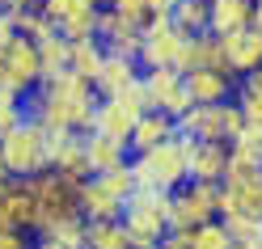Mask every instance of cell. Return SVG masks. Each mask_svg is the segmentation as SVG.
I'll return each mask as SVG.
<instances>
[{
  "mask_svg": "<svg viewBox=\"0 0 262 249\" xmlns=\"http://www.w3.org/2000/svg\"><path fill=\"white\" fill-rule=\"evenodd\" d=\"M97 89L89 80H80L76 72H55L42 76V85L26 97V119H34L47 131H76L85 135L93 127V110H97Z\"/></svg>",
  "mask_w": 262,
  "mask_h": 249,
  "instance_id": "obj_1",
  "label": "cell"
},
{
  "mask_svg": "<svg viewBox=\"0 0 262 249\" xmlns=\"http://www.w3.org/2000/svg\"><path fill=\"white\" fill-rule=\"evenodd\" d=\"M131 173H136L140 190L173 194L182 182H190V140L173 135L169 144H157V148H148V152H136L131 156Z\"/></svg>",
  "mask_w": 262,
  "mask_h": 249,
  "instance_id": "obj_2",
  "label": "cell"
},
{
  "mask_svg": "<svg viewBox=\"0 0 262 249\" xmlns=\"http://www.w3.org/2000/svg\"><path fill=\"white\" fill-rule=\"evenodd\" d=\"M169 211H173V198L161 194V190H136L123 207V232L131 249H157L161 237L169 232Z\"/></svg>",
  "mask_w": 262,
  "mask_h": 249,
  "instance_id": "obj_3",
  "label": "cell"
},
{
  "mask_svg": "<svg viewBox=\"0 0 262 249\" xmlns=\"http://www.w3.org/2000/svg\"><path fill=\"white\" fill-rule=\"evenodd\" d=\"M26 186H30V194H34V203H38V228H34V237L47 232L51 224H59V220L80 215V182L63 177L55 169H42L34 177H26Z\"/></svg>",
  "mask_w": 262,
  "mask_h": 249,
  "instance_id": "obj_4",
  "label": "cell"
},
{
  "mask_svg": "<svg viewBox=\"0 0 262 249\" xmlns=\"http://www.w3.org/2000/svg\"><path fill=\"white\" fill-rule=\"evenodd\" d=\"M0 161H5L9 177H34L47 169V127H38L34 119H21L9 135H0Z\"/></svg>",
  "mask_w": 262,
  "mask_h": 249,
  "instance_id": "obj_5",
  "label": "cell"
},
{
  "mask_svg": "<svg viewBox=\"0 0 262 249\" xmlns=\"http://www.w3.org/2000/svg\"><path fill=\"white\" fill-rule=\"evenodd\" d=\"M38 85H42L38 42H30V38H21V34H13L9 42H0V89L26 102Z\"/></svg>",
  "mask_w": 262,
  "mask_h": 249,
  "instance_id": "obj_6",
  "label": "cell"
},
{
  "mask_svg": "<svg viewBox=\"0 0 262 249\" xmlns=\"http://www.w3.org/2000/svg\"><path fill=\"white\" fill-rule=\"evenodd\" d=\"M245 127L241 106L237 102H216V106H190L182 119H178V131L194 144H233V135Z\"/></svg>",
  "mask_w": 262,
  "mask_h": 249,
  "instance_id": "obj_7",
  "label": "cell"
},
{
  "mask_svg": "<svg viewBox=\"0 0 262 249\" xmlns=\"http://www.w3.org/2000/svg\"><path fill=\"white\" fill-rule=\"evenodd\" d=\"M169 232H190L207 220H220V186L216 182H182L173 194Z\"/></svg>",
  "mask_w": 262,
  "mask_h": 249,
  "instance_id": "obj_8",
  "label": "cell"
},
{
  "mask_svg": "<svg viewBox=\"0 0 262 249\" xmlns=\"http://www.w3.org/2000/svg\"><path fill=\"white\" fill-rule=\"evenodd\" d=\"M186 42L190 38L173 21H148L144 26V38H140V68L144 72H152V68H178L182 72Z\"/></svg>",
  "mask_w": 262,
  "mask_h": 249,
  "instance_id": "obj_9",
  "label": "cell"
},
{
  "mask_svg": "<svg viewBox=\"0 0 262 249\" xmlns=\"http://www.w3.org/2000/svg\"><path fill=\"white\" fill-rule=\"evenodd\" d=\"M47 169H55L72 182H89V156H85V135L76 131H47Z\"/></svg>",
  "mask_w": 262,
  "mask_h": 249,
  "instance_id": "obj_10",
  "label": "cell"
},
{
  "mask_svg": "<svg viewBox=\"0 0 262 249\" xmlns=\"http://www.w3.org/2000/svg\"><path fill=\"white\" fill-rule=\"evenodd\" d=\"M42 13L51 17V26L59 30L68 42L76 38H93L97 34V9L93 0H42Z\"/></svg>",
  "mask_w": 262,
  "mask_h": 249,
  "instance_id": "obj_11",
  "label": "cell"
},
{
  "mask_svg": "<svg viewBox=\"0 0 262 249\" xmlns=\"http://www.w3.org/2000/svg\"><path fill=\"white\" fill-rule=\"evenodd\" d=\"M144 89H148V106L169 114V119H182L190 110V97H186V80L178 68H152L144 72Z\"/></svg>",
  "mask_w": 262,
  "mask_h": 249,
  "instance_id": "obj_12",
  "label": "cell"
},
{
  "mask_svg": "<svg viewBox=\"0 0 262 249\" xmlns=\"http://www.w3.org/2000/svg\"><path fill=\"white\" fill-rule=\"evenodd\" d=\"M220 47H224V68L233 72L237 80L254 76L262 68V30L245 26V30H237V34L220 38Z\"/></svg>",
  "mask_w": 262,
  "mask_h": 249,
  "instance_id": "obj_13",
  "label": "cell"
},
{
  "mask_svg": "<svg viewBox=\"0 0 262 249\" xmlns=\"http://www.w3.org/2000/svg\"><path fill=\"white\" fill-rule=\"evenodd\" d=\"M186 80V97L190 106H216V102H233L241 80L233 72H216V68H199V72H182Z\"/></svg>",
  "mask_w": 262,
  "mask_h": 249,
  "instance_id": "obj_14",
  "label": "cell"
},
{
  "mask_svg": "<svg viewBox=\"0 0 262 249\" xmlns=\"http://www.w3.org/2000/svg\"><path fill=\"white\" fill-rule=\"evenodd\" d=\"M140 38H144V30L131 26L127 17H119L114 9H102V13H97V42H102L110 55L140 59Z\"/></svg>",
  "mask_w": 262,
  "mask_h": 249,
  "instance_id": "obj_15",
  "label": "cell"
},
{
  "mask_svg": "<svg viewBox=\"0 0 262 249\" xmlns=\"http://www.w3.org/2000/svg\"><path fill=\"white\" fill-rule=\"evenodd\" d=\"M173 135H182V131H178V119H169V114H161V110H148V114H140V119H136V127H131L127 152L131 156L148 152V148H157V144H169Z\"/></svg>",
  "mask_w": 262,
  "mask_h": 249,
  "instance_id": "obj_16",
  "label": "cell"
},
{
  "mask_svg": "<svg viewBox=\"0 0 262 249\" xmlns=\"http://www.w3.org/2000/svg\"><path fill=\"white\" fill-rule=\"evenodd\" d=\"M262 220V182H224L220 186V220Z\"/></svg>",
  "mask_w": 262,
  "mask_h": 249,
  "instance_id": "obj_17",
  "label": "cell"
},
{
  "mask_svg": "<svg viewBox=\"0 0 262 249\" xmlns=\"http://www.w3.org/2000/svg\"><path fill=\"white\" fill-rule=\"evenodd\" d=\"M0 215H5L9 228L34 237V228H38V203H34V194H30L26 182H13V186L0 194Z\"/></svg>",
  "mask_w": 262,
  "mask_h": 249,
  "instance_id": "obj_18",
  "label": "cell"
},
{
  "mask_svg": "<svg viewBox=\"0 0 262 249\" xmlns=\"http://www.w3.org/2000/svg\"><path fill=\"white\" fill-rule=\"evenodd\" d=\"M140 76H144L140 59H131V55H110V51H106V59H102V72H97L93 89H97V97H119L127 85H136Z\"/></svg>",
  "mask_w": 262,
  "mask_h": 249,
  "instance_id": "obj_19",
  "label": "cell"
},
{
  "mask_svg": "<svg viewBox=\"0 0 262 249\" xmlns=\"http://www.w3.org/2000/svg\"><path fill=\"white\" fill-rule=\"evenodd\" d=\"M207 13H211L207 30L216 38H228L237 30L254 26V0H207Z\"/></svg>",
  "mask_w": 262,
  "mask_h": 249,
  "instance_id": "obj_20",
  "label": "cell"
},
{
  "mask_svg": "<svg viewBox=\"0 0 262 249\" xmlns=\"http://www.w3.org/2000/svg\"><path fill=\"white\" fill-rule=\"evenodd\" d=\"M228 144H194L190 140V182H224L228 173Z\"/></svg>",
  "mask_w": 262,
  "mask_h": 249,
  "instance_id": "obj_21",
  "label": "cell"
},
{
  "mask_svg": "<svg viewBox=\"0 0 262 249\" xmlns=\"http://www.w3.org/2000/svg\"><path fill=\"white\" fill-rule=\"evenodd\" d=\"M123 198H114V194H106L97 182L89 177V182H80V220L85 224H106V220H123Z\"/></svg>",
  "mask_w": 262,
  "mask_h": 249,
  "instance_id": "obj_22",
  "label": "cell"
},
{
  "mask_svg": "<svg viewBox=\"0 0 262 249\" xmlns=\"http://www.w3.org/2000/svg\"><path fill=\"white\" fill-rule=\"evenodd\" d=\"M85 156H89V173H106V169H119V165L131 161L127 152V144L119 140H106V135H97V131H85Z\"/></svg>",
  "mask_w": 262,
  "mask_h": 249,
  "instance_id": "obj_23",
  "label": "cell"
},
{
  "mask_svg": "<svg viewBox=\"0 0 262 249\" xmlns=\"http://www.w3.org/2000/svg\"><path fill=\"white\" fill-rule=\"evenodd\" d=\"M131 127H136V119H131V114L114 102V97H102L97 110H93V127H89V131H97V135H106V140L127 144V140H131Z\"/></svg>",
  "mask_w": 262,
  "mask_h": 249,
  "instance_id": "obj_24",
  "label": "cell"
},
{
  "mask_svg": "<svg viewBox=\"0 0 262 249\" xmlns=\"http://www.w3.org/2000/svg\"><path fill=\"white\" fill-rule=\"evenodd\" d=\"M199 68H216V72H228L224 68V47L216 34H199L186 42V59H182V72H199Z\"/></svg>",
  "mask_w": 262,
  "mask_h": 249,
  "instance_id": "obj_25",
  "label": "cell"
},
{
  "mask_svg": "<svg viewBox=\"0 0 262 249\" xmlns=\"http://www.w3.org/2000/svg\"><path fill=\"white\" fill-rule=\"evenodd\" d=\"M102 59H106V47L97 42V34L93 38H76L72 42V55H68V72H76L80 80H97V72H102Z\"/></svg>",
  "mask_w": 262,
  "mask_h": 249,
  "instance_id": "obj_26",
  "label": "cell"
},
{
  "mask_svg": "<svg viewBox=\"0 0 262 249\" xmlns=\"http://www.w3.org/2000/svg\"><path fill=\"white\" fill-rule=\"evenodd\" d=\"M178 30H182L186 38H199V34H211L207 21H211V13H207V0H178L173 5V17H169Z\"/></svg>",
  "mask_w": 262,
  "mask_h": 249,
  "instance_id": "obj_27",
  "label": "cell"
},
{
  "mask_svg": "<svg viewBox=\"0 0 262 249\" xmlns=\"http://www.w3.org/2000/svg\"><path fill=\"white\" fill-rule=\"evenodd\" d=\"M38 241H47L51 249H85V220L72 215V220H59L47 232H38Z\"/></svg>",
  "mask_w": 262,
  "mask_h": 249,
  "instance_id": "obj_28",
  "label": "cell"
},
{
  "mask_svg": "<svg viewBox=\"0 0 262 249\" xmlns=\"http://www.w3.org/2000/svg\"><path fill=\"white\" fill-rule=\"evenodd\" d=\"M85 249H131V241L119 220H106V224H85Z\"/></svg>",
  "mask_w": 262,
  "mask_h": 249,
  "instance_id": "obj_29",
  "label": "cell"
},
{
  "mask_svg": "<svg viewBox=\"0 0 262 249\" xmlns=\"http://www.w3.org/2000/svg\"><path fill=\"white\" fill-rule=\"evenodd\" d=\"M68 55H72V42L63 38V34H51L47 42H38V63H42V76L68 72Z\"/></svg>",
  "mask_w": 262,
  "mask_h": 249,
  "instance_id": "obj_30",
  "label": "cell"
},
{
  "mask_svg": "<svg viewBox=\"0 0 262 249\" xmlns=\"http://www.w3.org/2000/svg\"><path fill=\"white\" fill-rule=\"evenodd\" d=\"M93 182H97V186H102L106 194L123 198V203H127V198L140 190V186H136V173H131V161H127V165H119V169H106V173H97Z\"/></svg>",
  "mask_w": 262,
  "mask_h": 249,
  "instance_id": "obj_31",
  "label": "cell"
},
{
  "mask_svg": "<svg viewBox=\"0 0 262 249\" xmlns=\"http://www.w3.org/2000/svg\"><path fill=\"white\" fill-rule=\"evenodd\" d=\"M13 26H17V34L30 38V42H47L51 34H59L42 9H34V13H13Z\"/></svg>",
  "mask_w": 262,
  "mask_h": 249,
  "instance_id": "obj_32",
  "label": "cell"
},
{
  "mask_svg": "<svg viewBox=\"0 0 262 249\" xmlns=\"http://www.w3.org/2000/svg\"><path fill=\"white\" fill-rule=\"evenodd\" d=\"M186 241H190V249H228V245H233V237H228V228L220 220H207L199 228H190Z\"/></svg>",
  "mask_w": 262,
  "mask_h": 249,
  "instance_id": "obj_33",
  "label": "cell"
},
{
  "mask_svg": "<svg viewBox=\"0 0 262 249\" xmlns=\"http://www.w3.org/2000/svg\"><path fill=\"white\" fill-rule=\"evenodd\" d=\"M233 156H241V161H254V165H262V127H250L245 123L237 135H233Z\"/></svg>",
  "mask_w": 262,
  "mask_h": 249,
  "instance_id": "obj_34",
  "label": "cell"
},
{
  "mask_svg": "<svg viewBox=\"0 0 262 249\" xmlns=\"http://www.w3.org/2000/svg\"><path fill=\"white\" fill-rule=\"evenodd\" d=\"M114 102H119L127 114H131V119H140V114H148L152 106H148V89H144V76L136 80V85H127L119 97H114Z\"/></svg>",
  "mask_w": 262,
  "mask_h": 249,
  "instance_id": "obj_35",
  "label": "cell"
},
{
  "mask_svg": "<svg viewBox=\"0 0 262 249\" xmlns=\"http://www.w3.org/2000/svg\"><path fill=\"white\" fill-rule=\"evenodd\" d=\"M26 119V102L21 97H13V93H5L0 89V135H9L13 127H17Z\"/></svg>",
  "mask_w": 262,
  "mask_h": 249,
  "instance_id": "obj_36",
  "label": "cell"
},
{
  "mask_svg": "<svg viewBox=\"0 0 262 249\" xmlns=\"http://www.w3.org/2000/svg\"><path fill=\"white\" fill-rule=\"evenodd\" d=\"M233 102L241 106V119L250 123V127H262V93H254V89L237 85V97H233Z\"/></svg>",
  "mask_w": 262,
  "mask_h": 249,
  "instance_id": "obj_37",
  "label": "cell"
},
{
  "mask_svg": "<svg viewBox=\"0 0 262 249\" xmlns=\"http://www.w3.org/2000/svg\"><path fill=\"white\" fill-rule=\"evenodd\" d=\"M106 9H114V13H119V17H127L131 26H148V0H110V5Z\"/></svg>",
  "mask_w": 262,
  "mask_h": 249,
  "instance_id": "obj_38",
  "label": "cell"
},
{
  "mask_svg": "<svg viewBox=\"0 0 262 249\" xmlns=\"http://www.w3.org/2000/svg\"><path fill=\"white\" fill-rule=\"evenodd\" d=\"M228 228V237H262V220H245V215H233V220H220Z\"/></svg>",
  "mask_w": 262,
  "mask_h": 249,
  "instance_id": "obj_39",
  "label": "cell"
},
{
  "mask_svg": "<svg viewBox=\"0 0 262 249\" xmlns=\"http://www.w3.org/2000/svg\"><path fill=\"white\" fill-rule=\"evenodd\" d=\"M0 249H34V237H30V232H17V228H5L0 232Z\"/></svg>",
  "mask_w": 262,
  "mask_h": 249,
  "instance_id": "obj_40",
  "label": "cell"
},
{
  "mask_svg": "<svg viewBox=\"0 0 262 249\" xmlns=\"http://www.w3.org/2000/svg\"><path fill=\"white\" fill-rule=\"evenodd\" d=\"M178 0H148V21H169Z\"/></svg>",
  "mask_w": 262,
  "mask_h": 249,
  "instance_id": "obj_41",
  "label": "cell"
},
{
  "mask_svg": "<svg viewBox=\"0 0 262 249\" xmlns=\"http://www.w3.org/2000/svg\"><path fill=\"white\" fill-rule=\"evenodd\" d=\"M157 249H190V241H186V232H165Z\"/></svg>",
  "mask_w": 262,
  "mask_h": 249,
  "instance_id": "obj_42",
  "label": "cell"
},
{
  "mask_svg": "<svg viewBox=\"0 0 262 249\" xmlns=\"http://www.w3.org/2000/svg\"><path fill=\"white\" fill-rule=\"evenodd\" d=\"M5 9L9 13H34V9H42V0H5Z\"/></svg>",
  "mask_w": 262,
  "mask_h": 249,
  "instance_id": "obj_43",
  "label": "cell"
},
{
  "mask_svg": "<svg viewBox=\"0 0 262 249\" xmlns=\"http://www.w3.org/2000/svg\"><path fill=\"white\" fill-rule=\"evenodd\" d=\"M228 249H262V237H233Z\"/></svg>",
  "mask_w": 262,
  "mask_h": 249,
  "instance_id": "obj_44",
  "label": "cell"
},
{
  "mask_svg": "<svg viewBox=\"0 0 262 249\" xmlns=\"http://www.w3.org/2000/svg\"><path fill=\"white\" fill-rule=\"evenodd\" d=\"M241 85H245V89H254V93H262V68H258L254 76H245V80H241Z\"/></svg>",
  "mask_w": 262,
  "mask_h": 249,
  "instance_id": "obj_45",
  "label": "cell"
},
{
  "mask_svg": "<svg viewBox=\"0 0 262 249\" xmlns=\"http://www.w3.org/2000/svg\"><path fill=\"white\" fill-rule=\"evenodd\" d=\"M13 182H17V177H9V169H5V161H0V194H5V190L13 186Z\"/></svg>",
  "mask_w": 262,
  "mask_h": 249,
  "instance_id": "obj_46",
  "label": "cell"
},
{
  "mask_svg": "<svg viewBox=\"0 0 262 249\" xmlns=\"http://www.w3.org/2000/svg\"><path fill=\"white\" fill-rule=\"evenodd\" d=\"M254 30H262V0H254Z\"/></svg>",
  "mask_w": 262,
  "mask_h": 249,
  "instance_id": "obj_47",
  "label": "cell"
},
{
  "mask_svg": "<svg viewBox=\"0 0 262 249\" xmlns=\"http://www.w3.org/2000/svg\"><path fill=\"white\" fill-rule=\"evenodd\" d=\"M93 5H97V9H106V5H110V0H93Z\"/></svg>",
  "mask_w": 262,
  "mask_h": 249,
  "instance_id": "obj_48",
  "label": "cell"
},
{
  "mask_svg": "<svg viewBox=\"0 0 262 249\" xmlns=\"http://www.w3.org/2000/svg\"><path fill=\"white\" fill-rule=\"evenodd\" d=\"M0 9H5V0H0Z\"/></svg>",
  "mask_w": 262,
  "mask_h": 249,
  "instance_id": "obj_49",
  "label": "cell"
}]
</instances>
